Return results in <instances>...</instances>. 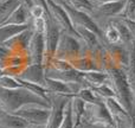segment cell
I'll list each match as a JSON object with an SVG mask.
<instances>
[{
  "label": "cell",
  "instance_id": "obj_1",
  "mask_svg": "<svg viewBox=\"0 0 135 128\" xmlns=\"http://www.w3.org/2000/svg\"><path fill=\"white\" fill-rule=\"evenodd\" d=\"M103 71H105L108 75L107 83L114 91V98L134 119V97L128 79H127L126 70L105 65L103 68Z\"/></svg>",
  "mask_w": 135,
  "mask_h": 128
},
{
  "label": "cell",
  "instance_id": "obj_34",
  "mask_svg": "<svg viewBox=\"0 0 135 128\" xmlns=\"http://www.w3.org/2000/svg\"><path fill=\"white\" fill-rule=\"evenodd\" d=\"M33 4H37V5H42L43 7H45V8H47L46 7V1L45 0H32Z\"/></svg>",
  "mask_w": 135,
  "mask_h": 128
},
{
  "label": "cell",
  "instance_id": "obj_5",
  "mask_svg": "<svg viewBox=\"0 0 135 128\" xmlns=\"http://www.w3.org/2000/svg\"><path fill=\"white\" fill-rule=\"evenodd\" d=\"M123 6L124 0H115V1L105 2V4L94 7L93 11L89 13V16L96 23V25L100 27L101 25L119 17L123 10Z\"/></svg>",
  "mask_w": 135,
  "mask_h": 128
},
{
  "label": "cell",
  "instance_id": "obj_2",
  "mask_svg": "<svg viewBox=\"0 0 135 128\" xmlns=\"http://www.w3.org/2000/svg\"><path fill=\"white\" fill-rule=\"evenodd\" d=\"M27 105H37L45 108H50V102L44 98L35 95L28 91L27 89L19 87L14 89H5L0 88V108L5 112L14 113L19 108Z\"/></svg>",
  "mask_w": 135,
  "mask_h": 128
},
{
  "label": "cell",
  "instance_id": "obj_33",
  "mask_svg": "<svg viewBox=\"0 0 135 128\" xmlns=\"http://www.w3.org/2000/svg\"><path fill=\"white\" fill-rule=\"evenodd\" d=\"M94 7L98 6V5H102V4H105V2H110V1H115V0H88Z\"/></svg>",
  "mask_w": 135,
  "mask_h": 128
},
{
  "label": "cell",
  "instance_id": "obj_19",
  "mask_svg": "<svg viewBox=\"0 0 135 128\" xmlns=\"http://www.w3.org/2000/svg\"><path fill=\"white\" fill-rule=\"evenodd\" d=\"M83 81L85 82L86 87H98L105 84L108 81V75L105 71H89L81 72Z\"/></svg>",
  "mask_w": 135,
  "mask_h": 128
},
{
  "label": "cell",
  "instance_id": "obj_10",
  "mask_svg": "<svg viewBox=\"0 0 135 128\" xmlns=\"http://www.w3.org/2000/svg\"><path fill=\"white\" fill-rule=\"evenodd\" d=\"M46 1V7H47V14L49 17L55 21L57 26L59 27V30L63 32L74 35L76 37H78V35L76 33L74 26H72L71 21H70L69 17H68L65 10L63 8L62 5H58L56 2H54L52 0H45Z\"/></svg>",
  "mask_w": 135,
  "mask_h": 128
},
{
  "label": "cell",
  "instance_id": "obj_36",
  "mask_svg": "<svg viewBox=\"0 0 135 128\" xmlns=\"http://www.w3.org/2000/svg\"><path fill=\"white\" fill-rule=\"evenodd\" d=\"M54 2H56V4H58V5H62V4H64L65 2V0H52Z\"/></svg>",
  "mask_w": 135,
  "mask_h": 128
},
{
  "label": "cell",
  "instance_id": "obj_24",
  "mask_svg": "<svg viewBox=\"0 0 135 128\" xmlns=\"http://www.w3.org/2000/svg\"><path fill=\"white\" fill-rule=\"evenodd\" d=\"M90 88L93 89L94 93H95L102 101L107 100V98H110V97H114V91H113V89L108 86V83L102 84V86H98V87H90Z\"/></svg>",
  "mask_w": 135,
  "mask_h": 128
},
{
  "label": "cell",
  "instance_id": "obj_40",
  "mask_svg": "<svg viewBox=\"0 0 135 128\" xmlns=\"http://www.w3.org/2000/svg\"><path fill=\"white\" fill-rule=\"evenodd\" d=\"M133 19H134V20H135V14H134V18H133Z\"/></svg>",
  "mask_w": 135,
  "mask_h": 128
},
{
  "label": "cell",
  "instance_id": "obj_13",
  "mask_svg": "<svg viewBox=\"0 0 135 128\" xmlns=\"http://www.w3.org/2000/svg\"><path fill=\"white\" fill-rule=\"evenodd\" d=\"M31 36H32V30H31V27H28L25 31L20 32L19 35L8 39L7 42L2 43L1 45L4 48H6L12 54L25 55L26 56V51H27V46H28V43H30Z\"/></svg>",
  "mask_w": 135,
  "mask_h": 128
},
{
  "label": "cell",
  "instance_id": "obj_9",
  "mask_svg": "<svg viewBox=\"0 0 135 128\" xmlns=\"http://www.w3.org/2000/svg\"><path fill=\"white\" fill-rule=\"evenodd\" d=\"M46 27L44 32V42H45V55H44V62L43 65H47L52 58L55 57V51H56L57 44L61 36V30L55 24V21L49 17L46 13Z\"/></svg>",
  "mask_w": 135,
  "mask_h": 128
},
{
  "label": "cell",
  "instance_id": "obj_7",
  "mask_svg": "<svg viewBox=\"0 0 135 128\" xmlns=\"http://www.w3.org/2000/svg\"><path fill=\"white\" fill-rule=\"evenodd\" d=\"M13 114L24 119L30 126L44 127L50 115V108H45L37 105H27L19 108Z\"/></svg>",
  "mask_w": 135,
  "mask_h": 128
},
{
  "label": "cell",
  "instance_id": "obj_16",
  "mask_svg": "<svg viewBox=\"0 0 135 128\" xmlns=\"http://www.w3.org/2000/svg\"><path fill=\"white\" fill-rule=\"evenodd\" d=\"M31 21V14L28 8L25 5L21 4L20 6H18L14 12L8 17L4 25H25Z\"/></svg>",
  "mask_w": 135,
  "mask_h": 128
},
{
  "label": "cell",
  "instance_id": "obj_31",
  "mask_svg": "<svg viewBox=\"0 0 135 128\" xmlns=\"http://www.w3.org/2000/svg\"><path fill=\"white\" fill-rule=\"evenodd\" d=\"M9 54H11V52H9L8 50L6 49V48H4L1 44H0V63H1V62L4 61V59L6 58V57L8 56Z\"/></svg>",
  "mask_w": 135,
  "mask_h": 128
},
{
  "label": "cell",
  "instance_id": "obj_4",
  "mask_svg": "<svg viewBox=\"0 0 135 128\" xmlns=\"http://www.w3.org/2000/svg\"><path fill=\"white\" fill-rule=\"evenodd\" d=\"M82 124H101L115 128V122L104 101L97 103H85Z\"/></svg>",
  "mask_w": 135,
  "mask_h": 128
},
{
  "label": "cell",
  "instance_id": "obj_32",
  "mask_svg": "<svg viewBox=\"0 0 135 128\" xmlns=\"http://www.w3.org/2000/svg\"><path fill=\"white\" fill-rule=\"evenodd\" d=\"M83 128H112L105 125H101V124H81Z\"/></svg>",
  "mask_w": 135,
  "mask_h": 128
},
{
  "label": "cell",
  "instance_id": "obj_20",
  "mask_svg": "<svg viewBox=\"0 0 135 128\" xmlns=\"http://www.w3.org/2000/svg\"><path fill=\"white\" fill-rule=\"evenodd\" d=\"M28 27H30V23L25 25H1L0 26V44L7 42L8 39L19 35Z\"/></svg>",
  "mask_w": 135,
  "mask_h": 128
},
{
  "label": "cell",
  "instance_id": "obj_37",
  "mask_svg": "<svg viewBox=\"0 0 135 128\" xmlns=\"http://www.w3.org/2000/svg\"><path fill=\"white\" fill-rule=\"evenodd\" d=\"M26 128H44V127H39V126H28Z\"/></svg>",
  "mask_w": 135,
  "mask_h": 128
},
{
  "label": "cell",
  "instance_id": "obj_3",
  "mask_svg": "<svg viewBox=\"0 0 135 128\" xmlns=\"http://www.w3.org/2000/svg\"><path fill=\"white\" fill-rule=\"evenodd\" d=\"M88 52L90 51L85 49V46L78 37L61 31L58 44H57L56 51H55V58L71 62Z\"/></svg>",
  "mask_w": 135,
  "mask_h": 128
},
{
  "label": "cell",
  "instance_id": "obj_22",
  "mask_svg": "<svg viewBox=\"0 0 135 128\" xmlns=\"http://www.w3.org/2000/svg\"><path fill=\"white\" fill-rule=\"evenodd\" d=\"M76 96H78L82 101H84L85 103H97L101 102V98L94 93V90L90 88V87H84V88L79 89L77 91Z\"/></svg>",
  "mask_w": 135,
  "mask_h": 128
},
{
  "label": "cell",
  "instance_id": "obj_26",
  "mask_svg": "<svg viewBox=\"0 0 135 128\" xmlns=\"http://www.w3.org/2000/svg\"><path fill=\"white\" fill-rule=\"evenodd\" d=\"M134 14H135V0H124L123 10H122L121 14L119 17L133 19Z\"/></svg>",
  "mask_w": 135,
  "mask_h": 128
},
{
  "label": "cell",
  "instance_id": "obj_8",
  "mask_svg": "<svg viewBox=\"0 0 135 128\" xmlns=\"http://www.w3.org/2000/svg\"><path fill=\"white\" fill-rule=\"evenodd\" d=\"M62 6H63V8L65 10L68 17H69V19H70V21H71L74 27H83V29H86V30H90L91 32L96 33V35L101 38L102 44H103L102 32H101L100 27L96 25V23L90 18V16H89L88 13L78 11V10H75L74 7L69 6L68 4H65V2L62 4Z\"/></svg>",
  "mask_w": 135,
  "mask_h": 128
},
{
  "label": "cell",
  "instance_id": "obj_11",
  "mask_svg": "<svg viewBox=\"0 0 135 128\" xmlns=\"http://www.w3.org/2000/svg\"><path fill=\"white\" fill-rule=\"evenodd\" d=\"M45 55V42H44V33L33 32L31 36L30 43L26 51L28 64H43Z\"/></svg>",
  "mask_w": 135,
  "mask_h": 128
},
{
  "label": "cell",
  "instance_id": "obj_12",
  "mask_svg": "<svg viewBox=\"0 0 135 128\" xmlns=\"http://www.w3.org/2000/svg\"><path fill=\"white\" fill-rule=\"evenodd\" d=\"M44 68H45V77H47V78L57 79V81H61L66 84H77V86H81L82 88L86 87L81 72L75 70L74 68L69 70H63V71L55 70L49 65H44Z\"/></svg>",
  "mask_w": 135,
  "mask_h": 128
},
{
  "label": "cell",
  "instance_id": "obj_38",
  "mask_svg": "<svg viewBox=\"0 0 135 128\" xmlns=\"http://www.w3.org/2000/svg\"><path fill=\"white\" fill-rule=\"evenodd\" d=\"M77 128H83V126H82V125H79V126L77 127Z\"/></svg>",
  "mask_w": 135,
  "mask_h": 128
},
{
  "label": "cell",
  "instance_id": "obj_25",
  "mask_svg": "<svg viewBox=\"0 0 135 128\" xmlns=\"http://www.w3.org/2000/svg\"><path fill=\"white\" fill-rule=\"evenodd\" d=\"M19 83L17 82V79L12 76L8 75L1 74L0 75V88H5V89H14V88H19Z\"/></svg>",
  "mask_w": 135,
  "mask_h": 128
},
{
  "label": "cell",
  "instance_id": "obj_28",
  "mask_svg": "<svg viewBox=\"0 0 135 128\" xmlns=\"http://www.w3.org/2000/svg\"><path fill=\"white\" fill-rule=\"evenodd\" d=\"M28 11H30L31 18H40V17H44L47 13V8L43 7L42 5H37V4H33L28 8Z\"/></svg>",
  "mask_w": 135,
  "mask_h": 128
},
{
  "label": "cell",
  "instance_id": "obj_15",
  "mask_svg": "<svg viewBox=\"0 0 135 128\" xmlns=\"http://www.w3.org/2000/svg\"><path fill=\"white\" fill-rule=\"evenodd\" d=\"M30 125L20 116L0 109V128H26Z\"/></svg>",
  "mask_w": 135,
  "mask_h": 128
},
{
  "label": "cell",
  "instance_id": "obj_14",
  "mask_svg": "<svg viewBox=\"0 0 135 128\" xmlns=\"http://www.w3.org/2000/svg\"><path fill=\"white\" fill-rule=\"evenodd\" d=\"M14 78H19L21 81L35 83L38 86H44L45 82V68L43 64H27L21 72Z\"/></svg>",
  "mask_w": 135,
  "mask_h": 128
},
{
  "label": "cell",
  "instance_id": "obj_18",
  "mask_svg": "<svg viewBox=\"0 0 135 128\" xmlns=\"http://www.w3.org/2000/svg\"><path fill=\"white\" fill-rule=\"evenodd\" d=\"M84 108H85V102L82 101L78 96L72 95L70 97V110H71V117L72 121H74L75 128H77L82 124Z\"/></svg>",
  "mask_w": 135,
  "mask_h": 128
},
{
  "label": "cell",
  "instance_id": "obj_6",
  "mask_svg": "<svg viewBox=\"0 0 135 128\" xmlns=\"http://www.w3.org/2000/svg\"><path fill=\"white\" fill-rule=\"evenodd\" d=\"M50 97V115L46 125L44 128H59L63 122L65 107L71 96L66 95H57V94H49Z\"/></svg>",
  "mask_w": 135,
  "mask_h": 128
},
{
  "label": "cell",
  "instance_id": "obj_27",
  "mask_svg": "<svg viewBox=\"0 0 135 128\" xmlns=\"http://www.w3.org/2000/svg\"><path fill=\"white\" fill-rule=\"evenodd\" d=\"M49 67H51L52 69L55 70H61V71H63V70H69V69H72L71 64L69 63V62L66 61H63V59H58V58H52L51 61H50V63L47 64Z\"/></svg>",
  "mask_w": 135,
  "mask_h": 128
},
{
  "label": "cell",
  "instance_id": "obj_21",
  "mask_svg": "<svg viewBox=\"0 0 135 128\" xmlns=\"http://www.w3.org/2000/svg\"><path fill=\"white\" fill-rule=\"evenodd\" d=\"M20 5V0H0V26L4 25L14 10Z\"/></svg>",
  "mask_w": 135,
  "mask_h": 128
},
{
  "label": "cell",
  "instance_id": "obj_23",
  "mask_svg": "<svg viewBox=\"0 0 135 128\" xmlns=\"http://www.w3.org/2000/svg\"><path fill=\"white\" fill-rule=\"evenodd\" d=\"M65 4H68L71 7H74L75 10L85 12V13H88V14L90 13L94 8V6L88 1V0H65Z\"/></svg>",
  "mask_w": 135,
  "mask_h": 128
},
{
  "label": "cell",
  "instance_id": "obj_41",
  "mask_svg": "<svg viewBox=\"0 0 135 128\" xmlns=\"http://www.w3.org/2000/svg\"><path fill=\"white\" fill-rule=\"evenodd\" d=\"M0 109H1V108H0Z\"/></svg>",
  "mask_w": 135,
  "mask_h": 128
},
{
  "label": "cell",
  "instance_id": "obj_17",
  "mask_svg": "<svg viewBox=\"0 0 135 128\" xmlns=\"http://www.w3.org/2000/svg\"><path fill=\"white\" fill-rule=\"evenodd\" d=\"M43 87L49 94H57V95H66V96L74 95L72 89L70 88L69 84L63 83L61 81H57V79L47 78L46 77Z\"/></svg>",
  "mask_w": 135,
  "mask_h": 128
},
{
  "label": "cell",
  "instance_id": "obj_39",
  "mask_svg": "<svg viewBox=\"0 0 135 128\" xmlns=\"http://www.w3.org/2000/svg\"><path fill=\"white\" fill-rule=\"evenodd\" d=\"M2 74V69H1V68H0V75H1Z\"/></svg>",
  "mask_w": 135,
  "mask_h": 128
},
{
  "label": "cell",
  "instance_id": "obj_29",
  "mask_svg": "<svg viewBox=\"0 0 135 128\" xmlns=\"http://www.w3.org/2000/svg\"><path fill=\"white\" fill-rule=\"evenodd\" d=\"M59 128H75L74 121H72V117H71V110H70V100H69V102H68V105L65 107L64 119H63V122H62V125Z\"/></svg>",
  "mask_w": 135,
  "mask_h": 128
},
{
  "label": "cell",
  "instance_id": "obj_35",
  "mask_svg": "<svg viewBox=\"0 0 135 128\" xmlns=\"http://www.w3.org/2000/svg\"><path fill=\"white\" fill-rule=\"evenodd\" d=\"M20 1H21V4H23V5H25V6L27 7V8H30V7L33 5L32 0H20Z\"/></svg>",
  "mask_w": 135,
  "mask_h": 128
},
{
  "label": "cell",
  "instance_id": "obj_30",
  "mask_svg": "<svg viewBox=\"0 0 135 128\" xmlns=\"http://www.w3.org/2000/svg\"><path fill=\"white\" fill-rule=\"evenodd\" d=\"M119 18L121 19V21L124 24V26L128 29L129 33H131L132 38H133V40L135 43V20L134 19H129V18H121V17H119Z\"/></svg>",
  "mask_w": 135,
  "mask_h": 128
}]
</instances>
